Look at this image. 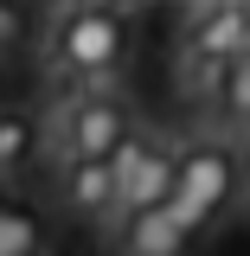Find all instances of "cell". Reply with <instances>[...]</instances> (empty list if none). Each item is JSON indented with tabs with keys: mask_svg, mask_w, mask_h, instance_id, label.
Segmentation results:
<instances>
[{
	"mask_svg": "<svg viewBox=\"0 0 250 256\" xmlns=\"http://www.w3.org/2000/svg\"><path fill=\"white\" fill-rule=\"evenodd\" d=\"M167 6H199V0H167Z\"/></svg>",
	"mask_w": 250,
	"mask_h": 256,
	"instance_id": "cell-13",
	"label": "cell"
},
{
	"mask_svg": "<svg viewBox=\"0 0 250 256\" xmlns=\"http://www.w3.org/2000/svg\"><path fill=\"white\" fill-rule=\"evenodd\" d=\"M224 116L237 128H250V52L231 64V84H224Z\"/></svg>",
	"mask_w": 250,
	"mask_h": 256,
	"instance_id": "cell-10",
	"label": "cell"
},
{
	"mask_svg": "<svg viewBox=\"0 0 250 256\" xmlns=\"http://www.w3.org/2000/svg\"><path fill=\"white\" fill-rule=\"evenodd\" d=\"M244 212H250V186H244Z\"/></svg>",
	"mask_w": 250,
	"mask_h": 256,
	"instance_id": "cell-14",
	"label": "cell"
},
{
	"mask_svg": "<svg viewBox=\"0 0 250 256\" xmlns=\"http://www.w3.org/2000/svg\"><path fill=\"white\" fill-rule=\"evenodd\" d=\"M58 6H128V0H58Z\"/></svg>",
	"mask_w": 250,
	"mask_h": 256,
	"instance_id": "cell-12",
	"label": "cell"
},
{
	"mask_svg": "<svg viewBox=\"0 0 250 256\" xmlns=\"http://www.w3.org/2000/svg\"><path fill=\"white\" fill-rule=\"evenodd\" d=\"M116 166H122V205L128 212L167 205V198H173V180H180V141H167L154 128H135L122 141V154H116Z\"/></svg>",
	"mask_w": 250,
	"mask_h": 256,
	"instance_id": "cell-4",
	"label": "cell"
},
{
	"mask_svg": "<svg viewBox=\"0 0 250 256\" xmlns=\"http://www.w3.org/2000/svg\"><path fill=\"white\" fill-rule=\"evenodd\" d=\"M58 205L71 212V218H84V224H122V166L116 160H64L58 166Z\"/></svg>",
	"mask_w": 250,
	"mask_h": 256,
	"instance_id": "cell-5",
	"label": "cell"
},
{
	"mask_svg": "<svg viewBox=\"0 0 250 256\" xmlns=\"http://www.w3.org/2000/svg\"><path fill=\"white\" fill-rule=\"evenodd\" d=\"M39 244H45V230L32 218V205L7 198L0 205V256H39Z\"/></svg>",
	"mask_w": 250,
	"mask_h": 256,
	"instance_id": "cell-9",
	"label": "cell"
},
{
	"mask_svg": "<svg viewBox=\"0 0 250 256\" xmlns=\"http://www.w3.org/2000/svg\"><path fill=\"white\" fill-rule=\"evenodd\" d=\"M39 141H45V128L32 122L26 109H0V173H7V180L32 166V154H39Z\"/></svg>",
	"mask_w": 250,
	"mask_h": 256,
	"instance_id": "cell-8",
	"label": "cell"
},
{
	"mask_svg": "<svg viewBox=\"0 0 250 256\" xmlns=\"http://www.w3.org/2000/svg\"><path fill=\"white\" fill-rule=\"evenodd\" d=\"M244 186H250V166L237 160L231 141H186L180 148V180H173V212L192 224V230H205V224H218L231 205H244Z\"/></svg>",
	"mask_w": 250,
	"mask_h": 256,
	"instance_id": "cell-3",
	"label": "cell"
},
{
	"mask_svg": "<svg viewBox=\"0 0 250 256\" xmlns=\"http://www.w3.org/2000/svg\"><path fill=\"white\" fill-rule=\"evenodd\" d=\"M0 32H7V45H20V32H26V13H20L13 0L0 6Z\"/></svg>",
	"mask_w": 250,
	"mask_h": 256,
	"instance_id": "cell-11",
	"label": "cell"
},
{
	"mask_svg": "<svg viewBox=\"0 0 250 256\" xmlns=\"http://www.w3.org/2000/svg\"><path fill=\"white\" fill-rule=\"evenodd\" d=\"M128 58V13L122 6H58L45 26V64L90 84V77H116Z\"/></svg>",
	"mask_w": 250,
	"mask_h": 256,
	"instance_id": "cell-2",
	"label": "cell"
},
{
	"mask_svg": "<svg viewBox=\"0 0 250 256\" xmlns=\"http://www.w3.org/2000/svg\"><path fill=\"white\" fill-rule=\"evenodd\" d=\"M231 64H237V58H224V52L186 45V52H180V64H173V84H180V96H186V102H224Z\"/></svg>",
	"mask_w": 250,
	"mask_h": 256,
	"instance_id": "cell-7",
	"label": "cell"
},
{
	"mask_svg": "<svg viewBox=\"0 0 250 256\" xmlns=\"http://www.w3.org/2000/svg\"><path fill=\"white\" fill-rule=\"evenodd\" d=\"M135 109H128L122 90H109V77H90V84H71L64 90V102L52 109V122H45V141H52V154L64 160H116L122 154V141L135 134Z\"/></svg>",
	"mask_w": 250,
	"mask_h": 256,
	"instance_id": "cell-1",
	"label": "cell"
},
{
	"mask_svg": "<svg viewBox=\"0 0 250 256\" xmlns=\"http://www.w3.org/2000/svg\"><path fill=\"white\" fill-rule=\"evenodd\" d=\"M192 230L173 205H141V212H128L122 230H116V250L122 256H186L192 250Z\"/></svg>",
	"mask_w": 250,
	"mask_h": 256,
	"instance_id": "cell-6",
	"label": "cell"
}]
</instances>
